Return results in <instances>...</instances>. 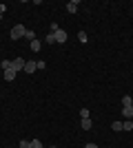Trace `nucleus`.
<instances>
[{
    "label": "nucleus",
    "instance_id": "obj_1",
    "mask_svg": "<svg viewBox=\"0 0 133 148\" xmlns=\"http://www.w3.org/2000/svg\"><path fill=\"white\" fill-rule=\"evenodd\" d=\"M25 33H27V27L25 25H13V29H11V40H20V38H25Z\"/></svg>",
    "mask_w": 133,
    "mask_h": 148
},
{
    "label": "nucleus",
    "instance_id": "obj_2",
    "mask_svg": "<svg viewBox=\"0 0 133 148\" xmlns=\"http://www.w3.org/2000/svg\"><path fill=\"white\" fill-rule=\"evenodd\" d=\"M25 64L27 60H22V58H16V60H11V69L18 73V71H25Z\"/></svg>",
    "mask_w": 133,
    "mask_h": 148
},
{
    "label": "nucleus",
    "instance_id": "obj_3",
    "mask_svg": "<svg viewBox=\"0 0 133 148\" xmlns=\"http://www.w3.org/2000/svg\"><path fill=\"white\" fill-rule=\"evenodd\" d=\"M53 36H56V42H58V44H62V42H67V38H69V36H67V31H64V29L56 31V33H53Z\"/></svg>",
    "mask_w": 133,
    "mask_h": 148
},
{
    "label": "nucleus",
    "instance_id": "obj_4",
    "mask_svg": "<svg viewBox=\"0 0 133 148\" xmlns=\"http://www.w3.org/2000/svg\"><path fill=\"white\" fill-rule=\"evenodd\" d=\"M25 71L27 73H33V71H38V64L33 60H27V64H25Z\"/></svg>",
    "mask_w": 133,
    "mask_h": 148
},
{
    "label": "nucleus",
    "instance_id": "obj_5",
    "mask_svg": "<svg viewBox=\"0 0 133 148\" xmlns=\"http://www.w3.org/2000/svg\"><path fill=\"white\" fill-rule=\"evenodd\" d=\"M78 5H80L78 0H71V2H67V11H69V13H76V11H78Z\"/></svg>",
    "mask_w": 133,
    "mask_h": 148
},
{
    "label": "nucleus",
    "instance_id": "obj_6",
    "mask_svg": "<svg viewBox=\"0 0 133 148\" xmlns=\"http://www.w3.org/2000/svg\"><path fill=\"white\" fill-rule=\"evenodd\" d=\"M16 75H18V73H16L13 69H7V71H5V80L7 82H13V80H16Z\"/></svg>",
    "mask_w": 133,
    "mask_h": 148
},
{
    "label": "nucleus",
    "instance_id": "obj_7",
    "mask_svg": "<svg viewBox=\"0 0 133 148\" xmlns=\"http://www.w3.org/2000/svg\"><path fill=\"white\" fill-rule=\"evenodd\" d=\"M122 115L127 119H131L133 117V106H122Z\"/></svg>",
    "mask_w": 133,
    "mask_h": 148
},
{
    "label": "nucleus",
    "instance_id": "obj_8",
    "mask_svg": "<svg viewBox=\"0 0 133 148\" xmlns=\"http://www.w3.org/2000/svg\"><path fill=\"white\" fill-rule=\"evenodd\" d=\"M91 128H93V122H91V117L82 119V130H91Z\"/></svg>",
    "mask_w": 133,
    "mask_h": 148
},
{
    "label": "nucleus",
    "instance_id": "obj_9",
    "mask_svg": "<svg viewBox=\"0 0 133 148\" xmlns=\"http://www.w3.org/2000/svg\"><path fill=\"white\" fill-rule=\"evenodd\" d=\"M122 106H133V97L131 95H122Z\"/></svg>",
    "mask_w": 133,
    "mask_h": 148
},
{
    "label": "nucleus",
    "instance_id": "obj_10",
    "mask_svg": "<svg viewBox=\"0 0 133 148\" xmlns=\"http://www.w3.org/2000/svg\"><path fill=\"white\" fill-rule=\"evenodd\" d=\"M40 49H42L40 40H31V51H40Z\"/></svg>",
    "mask_w": 133,
    "mask_h": 148
},
{
    "label": "nucleus",
    "instance_id": "obj_11",
    "mask_svg": "<svg viewBox=\"0 0 133 148\" xmlns=\"http://www.w3.org/2000/svg\"><path fill=\"white\" fill-rule=\"evenodd\" d=\"M122 130H133V122H131V119L122 122Z\"/></svg>",
    "mask_w": 133,
    "mask_h": 148
},
{
    "label": "nucleus",
    "instance_id": "obj_12",
    "mask_svg": "<svg viewBox=\"0 0 133 148\" xmlns=\"http://www.w3.org/2000/svg\"><path fill=\"white\" fill-rule=\"evenodd\" d=\"M29 148H42V142H40V139H31Z\"/></svg>",
    "mask_w": 133,
    "mask_h": 148
},
{
    "label": "nucleus",
    "instance_id": "obj_13",
    "mask_svg": "<svg viewBox=\"0 0 133 148\" xmlns=\"http://www.w3.org/2000/svg\"><path fill=\"white\" fill-rule=\"evenodd\" d=\"M44 42L53 44V42H56V36H53V33H51V31H49V33H47V38H44Z\"/></svg>",
    "mask_w": 133,
    "mask_h": 148
},
{
    "label": "nucleus",
    "instance_id": "obj_14",
    "mask_svg": "<svg viewBox=\"0 0 133 148\" xmlns=\"http://www.w3.org/2000/svg\"><path fill=\"white\" fill-rule=\"evenodd\" d=\"M0 66H2V71L11 69V60H2V62H0Z\"/></svg>",
    "mask_w": 133,
    "mask_h": 148
},
{
    "label": "nucleus",
    "instance_id": "obj_15",
    "mask_svg": "<svg viewBox=\"0 0 133 148\" xmlns=\"http://www.w3.org/2000/svg\"><path fill=\"white\" fill-rule=\"evenodd\" d=\"M111 128H113L115 133H120V130H122V122H113V124H111Z\"/></svg>",
    "mask_w": 133,
    "mask_h": 148
},
{
    "label": "nucleus",
    "instance_id": "obj_16",
    "mask_svg": "<svg viewBox=\"0 0 133 148\" xmlns=\"http://www.w3.org/2000/svg\"><path fill=\"white\" fill-rule=\"evenodd\" d=\"M80 117H82V119L91 117V113H89V108H82V111H80Z\"/></svg>",
    "mask_w": 133,
    "mask_h": 148
},
{
    "label": "nucleus",
    "instance_id": "obj_17",
    "mask_svg": "<svg viewBox=\"0 0 133 148\" xmlns=\"http://www.w3.org/2000/svg\"><path fill=\"white\" fill-rule=\"evenodd\" d=\"M25 38H27V40H36V33H33V31H29V29H27Z\"/></svg>",
    "mask_w": 133,
    "mask_h": 148
},
{
    "label": "nucleus",
    "instance_id": "obj_18",
    "mask_svg": "<svg viewBox=\"0 0 133 148\" xmlns=\"http://www.w3.org/2000/svg\"><path fill=\"white\" fill-rule=\"evenodd\" d=\"M78 40H80V42H87V33H84V31H80V33H78Z\"/></svg>",
    "mask_w": 133,
    "mask_h": 148
},
{
    "label": "nucleus",
    "instance_id": "obj_19",
    "mask_svg": "<svg viewBox=\"0 0 133 148\" xmlns=\"http://www.w3.org/2000/svg\"><path fill=\"white\" fill-rule=\"evenodd\" d=\"M29 144H31V142H27V139H22V142L18 144V148H29Z\"/></svg>",
    "mask_w": 133,
    "mask_h": 148
},
{
    "label": "nucleus",
    "instance_id": "obj_20",
    "mask_svg": "<svg viewBox=\"0 0 133 148\" xmlns=\"http://www.w3.org/2000/svg\"><path fill=\"white\" fill-rule=\"evenodd\" d=\"M36 64H38V71H42V69H44V66H47V64H44V62H42V60H38V62H36Z\"/></svg>",
    "mask_w": 133,
    "mask_h": 148
},
{
    "label": "nucleus",
    "instance_id": "obj_21",
    "mask_svg": "<svg viewBox=\"0 0 133 148\" xmlns=\"http://www.w3.org/2000/svg\"><path fill=\"white\" fill-rule=\"evenodd\" d=\"M84 148H98V146H95L93 142H89V144H84Z\"/></svg>",
    "mask_w": 133,
    "mask_h": 148
}]
</instances>
